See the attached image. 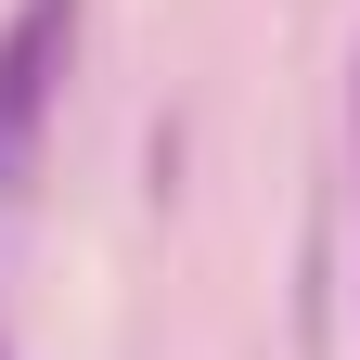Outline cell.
Listing matches in <instances>:
<instances>
[{
  "label": "cell",
  "mask_w": 360,
  "mask_h": 360,
  "mask_svg": "<svg viewBox=\"0 0 360 360\" xmlns=\"http://www.w3.org/2000/svg\"><path fill=\"white\" fill-rule=\"evenodd\" d=\"M65 52H77V0H13V26H0V193H26V142L65 90Z\"/></svg>",
  "instance_id": "1"
}]
</instances>
